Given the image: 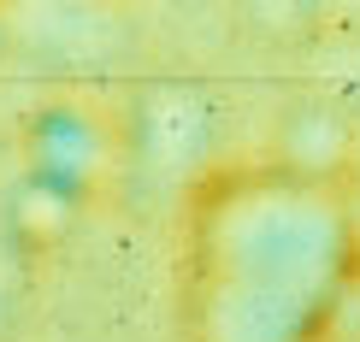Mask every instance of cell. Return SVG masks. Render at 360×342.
I'll list each match as a JSON object with an SVG mask.
<instances>
[{"label":"cell","mask_w":360,"mask_h":342,"mask_svg":"<svg viewBox=\"0 0 360 342\" xmlns=\"http://www.w3.org/2000/svg\"><path fill=\"white\" fill-rule=\"evenodd\" d=\"M354 213L342 183L231 166L189 183L184 313L201 342H313L342 301Z\"/></svg>","instance_id":"6da1fadb"},{"label":"cell","mask_w":360,"mask_h":342,"mask_svg":"<svg viewBox=\"0 0 360 342\" xmlns=\"http://www.w3.org/2000/svg\"><path fill=\"white\" fill-rule=\"evenodd\" d=\"M118 130L83 100H53L30 118L24 130V177H41V183L65 189L77 201H95L101 189L112 183L118 166Z\"/></svg>","instance_id":"7a4b0ae2"},{"label":"cell","mask_w":360,"mask_h":342,"mask_svg":"<svg viewBox=\"0 0 360 342\" xmlns=\"http://www.w3.org/2000/svg\"><path fill=\"white\" fill-rule=\"evenodd\" d=\"M207 142H213V100H207V88H195V83L142 88L130 147H136L154 171H166V177L195 171V159L207 154Z\"/></svg>","instance_id":"3957f363"},{"label":"cell","mask_w":360,"mask_h":342,"mask_svg":"<svg viewBox=\"0 0 360 342\" xmlns=\"http://www.w3.org/2000/svg\"><path fill=\"white\" fill-rule=\"evenodd\" d=\"M83 206L89 201L41 183V177H24V183L0 201V236L12 242V254H41V248H53L59 236H71Z\"/></svg>","instance_id":"277c9868"},{"label":"cell","mask_w":360,"mask_h":342,"mask_svg":"<svg viewBox=\"0 0 360 342\" xmlns=\"http://www.w3.org/2000/svg\"><path fill=\"white\" fill-rule=\"evenodd\" d=\"M349 124H342L337 107H295L283 118V147H278V166L302 171V177H319V183H342V166H349Z\"/></svg>","instance_id":"5b68a950"}]
</instances>
